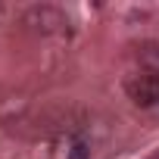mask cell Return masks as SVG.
Segmentation results:
<instances>
[{"label": "cell", "instance_id": "7a4b0ae2", "mask_svg": "<svg viewBox=\"0 0 159 159\" xmlns=\"http://www.w3.org/2000/svg\"><path fill=\"white\" fill-rule=\"evenodd\" d=\"M72 159H88V147H84V143H75V150H72Z\"/></svg>", "mask_w": 159, "mask_h": 159}, {"label": "cell", "instance_id": "6da1fadb", "mask_svg": "<svg viewBox=\"0 0 159 159\" xmlns=\"http://www.w3.org/2000/svg\"><path fill=\"white\" fill-rule=\"evenodd\" d=\"M125 91H128L131 103H137V106H153V103H159V72L143 69V72L131 75L128 81H125Z\"/></svg>", "mask_w": 159, "mask_h": 159}]
</instances>
